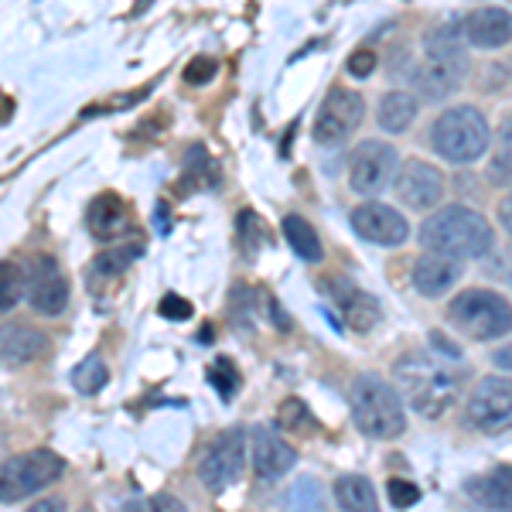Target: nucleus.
<instances>
[{"mask_svg":"<svg viewBox=\"0 0 512 512\" xmlns=\"http://www.w3.org/2000/svg\"><path fill=\"white\" fill-rule=\"evenodd\" d=\"M431 345L441 355L414 352V355H407V359L396 362V383H400V390L407 393L410 407H414L417 414L441 417L461 383V373L451 369V359H458V349L444 342L441 332L431 335Z\"/></svg>","mask_w":512,"mask_h":512,"instance_id":"f257e3e1","label":"nucleus"},{"mask_svg":"<svg viewBox=\"0 0 512 512\" xmlns=\"http://www.w3.org/2000/svg\"><path fill=\"white\" fill-rule=\"evenodd\" d=\"M420 243L434 253L454 256V260H475L492 250V226L475 209L448 205L420 226Z\"/></svg>","mask_w":512,"mask_h":512,"instance_id":"f03ea898","label":"nucleus"},{"mask_svg":"<svg viewBox=\"0 0 512 512\" xmlns=\"http://www.w3.org/2000/svg\"><path fill=\"white\" fill-rule=\"evenodd\" d=\"M349 403H352L355 427H359L366 437L390 441V437L403 434V427H407L396 386H390L383 376H376V373L355 376V383L349 390Z\"/></svg>","mask_w":512,"mask_h":512,"instance_id":"7ed1b4c3","label":"nucleus"},{"mask_svg":"<svg viewBox=\"0 0 512 512\" xmlns=\"http://www.w3.org/2000/svg\"><path fill=\"white\" fill-rule=\"evenodd\" d=\"M431 144L444 161L472 164L478 158H485V151L492 147L489 120L475 106H451V110H444L434 120Z\"/></svg>","mask_w":512,"mask_h":512,"instance_id":"20e7f679","label":"nucleus"},{"mask_svg":"<svg viewBox=\"0 0 512 512\" xmlns=\"http://www.w3.org/2000/svg\"><path fill=\"white\" fill-rule=\"evenodd\" d=\"M451 325L461 335L478 338V342H492V338H506L512 332V304L502 294L472 287L461 291L448 308Z\"/></svg>","mask_w":512,"mask_h":512,"instance_id":"39448f33","label":"nucleus"},{"mask_svg":"<svg viewBox=\"0 0 512 512\" xmlns=\"http://www.w3.org/2000/svg\"><path fill=\"white\" fill-rule=\"evenodd\" d=\"M65 475V461L55 451H28L18 458H7L0 468V499L4 502H21L28 495L41 492L45 485L59 482Z\"/></svg>","mask_w":512,"mask_h":512,"instance_id":"423d86ee","label":"nucleus"},{"mask_svg":"<svg viewBox=\"0 0 512 512\" xmlns=\"http://www.w3.org/2000/svg\"><path fill=\"white\" fill-rule=\"evenodd\" d=\"M362 117H366V103H362V96L355 93V89L335 86L315 113V140L321 147L345 144V140L359 130Z\"/></svg>","mask_w":512,"mask_h":512,"instance_id":"0eeeda50","label":"nucleus"},{"mask_svg":"<svg viewBox=\"0 0 512 512\" xmlns=\"http://www.w3.org/2000/svg\"><path fill=\"white\" fill-rule=\"evenodd\" d=\"M400 158L386 140H362L349 161V185L359 195H379L396 178Z\"/></svg>","mask_w":512,"mask_h":512,"instance_id":"6e6552de","label":"nucleus"},{"mask_svg":"<svg viewBox=\"0 0 512 512\" xmlns=\"http://www.w3.org/2000/svg\"><path fill=\"white\" fill-rule=\"evenodd\" d=\"M468 420L485 434H499L512 427V379L485 376L468 396Z\"/></svg>","mask_w":512,"mask_h":512,"instance_id":"1a4fd4ad","label":"nucleus"},{"mask_svg":"<svg viewBox=\"0 0 512 512\" xmlns=\"http://www.w3.org/2000/svg\"><path fill=\"white\" fill-rule=\"evenodd\" d=\"M243 468H246V434L233 427V431L219 434L212 441V448L205 451L202 465H198V478H202V485L209 492H222L239 482Z\"/></svg>","mask_w":512,"mask_h":512,"instance_id":"9d476101","label":"nucleus"},{"mask_svg":"<svg viewBox=\"0 0 512 512\" xmlns=\"http://www.w3.org/2000/svg\"><path fill=\"white\" fill-rule=\"evenodd\" d=\"M24 274H28V304L38 311V315H62L65 304H69V280H65L62 267L55 263V256L41 253L35 260L24 267Z\"/></svg>","mask_w":512,"mask_h":512,"instance_id":"9b49d317","label":"nucleus"},{"mask_svg":"<svg viewBox=\"0 0 512 512\" xmlns=\"http://www.w3.org/2000/svg\"><path fill=\"white\" fill-rule=\"evenodd\" d=\"M352 229L376 246H403L410 239V222L383 202H366L352 209Z\"/></svg>","mask_w":512,"mask_h":512,"instance_id":"f8f14e48","label":"nucleus"},{"mask_svg":"<svg viewBox=\"0 0 512 512\" xmlns=\"http://www.w3.org/2000/svg\"><path fill=\"white\" fill-rule=\"evenodd\" d=\"M396 195L407 209H434L444 198V175L434 164L424 161H407L403 171L396 175Z\"/></svg>","mask_w":512,"mask_h":512,"instance_id":"ddd939ff","label":"nucleus"},{"mask_svg":"<svg viewBox=\"0 0 512 512\" xmlns=\"http://www.w3.org/2000/svg\"><path fill=\"white\" fill-rule=\"evenodd\" d=\"M253 468L260 478H267V482H277L280 475H287L294 468L297 454L291 444L284 441L277 431H270V427H253Z\"/></svg>","mask_w":512,"mask_h":512,"instance_id":"4468645a","label":"nucleus"},{"mask_svg":"<svg viewBox=\"0 0 512 512\" xmlns=\"http://www.w3.org/2000/svg\"><path fill=\"white\" fill-rule=\"evenodd\" d=\"M328 291H332V297L338 301V308H342V315H345V325H349L352 332H369V328H376V321H379L376 297L359 291L352 280H328Z\"/></svg>","mask_w":512,"mask_h":512,"instance_id":"2eb2a0df","label":"nucleus"},{"mask_svg":"<svg viewBox=\"0 0 512 512\" xmlns=\"http://www.w3.org/2000/svg\"><path fill=\"white\" fill-rule=\"evenodd\" d=\"M465 38L475 48H502L512 41V11L506 7H482L465 21Z\"/></svg>","mask_w":512,"mask_h":512,"instance_id":"dca6fc26","label":"nucleus"},{"mask_svg":"<svg viewBox=\"0 0 512 512\" xmlns=\"http://www.w3.org/2000/svg\"><path fill=\"white\" fill-rule=\"evenodd\" d=\"M461 267L454 256L431 253V256H417L414 263V287L424 297H441L451 291V284H458Z\"/></svg>","mask_w":512,"mask_h":512,"instance_id":"f3484780","label":"nucleus"},{"mask_svg":"<svg viewBox=\"0 0 512 512\" xmlns=\"http://www.w3.org/2000/svg\"><path fill=\"white\" fill-rule=\"evenodd\" d=\"M41 352H45V335L31 325H7L4 335H0V359H4L7 369L38 359Z\"/></svg>","mask_w":512,"mask_h":512,"instance_id":"a211bd4d","label":"nucleus"},{"mask_svg":"<svg viewBox=\"0 0 512 512\" xmlns=\"http://www.w3.org/2000/svg\"><path fill=\"white\" fill-rule=\"evenodd\" d=\"M468 495L492 512H512V465L495 468V472L482 478H472L468 482Z\"/></svg>","mask_w":512,"mask_h":512,"instance_id":"6ab92c4d","label":"nucleus"},{"mask_svg":"<svg viewBox=\"0 0 512 512\" xmlns=\"http://www.w3.org/2000/svg\"><path fill=\"white\" fill-rule=\"evenodd\" d=\"M127 226H130L127 205H123L117 195H99L93 202V209H89V229H93V236L110 243V239L127 233Z\"/></svg>","mask_w":512,"mask_h":512,"instance_id":"aec40b11","label":"nucleus"},{"mask_svg":"<svg viewBox=\"0 0 512 512\" xmlns=\"http://www.w3.org/2000/svg\"><path fill=\"white\" fill-rule=\"evenodd\" d=\"M465 28L461 24H444V28L431 31V38L424 41V52L431 62H444V65H468V52H465Z\"/></svg>","mask_w":512,"mask_h":512,"instance_id":"412c9836","label":"nucleus"},{"mask_svg":"<svg viewBox=\"0 0 512 512\" xmlns=\"http://www.w3.org/2000/svg\"><path fill=\"white\" fill-rule=\"evenodd\" d=\"M461 79H465V69L461 65H444V62H427L417 69V89L424 93L427 99H444L448 93L461 86Z\"/></svg>","mask_w":512,"mask_h":512,"instance_id":"4be33fe9","label":"nucleus"},{"mask_svg":"<svg viewBox=\"0 0 512 512\" xmlns=\"http://www.w3.org/2000/svg\"><path fill=\"white\" fill-rule=\"evenodd\" d=\"M335 502L342 512H376V489L362 475H342L335 482Z\"/></svg>","mask_w":512,"mask_h":512,"instance_id":"5701e85b","label":"nucleus"},{"mask_svg":"<svg viewBox=\"0 0 512 512\" xmlns=\"http://www.w3.org/2000/svg\"><path fill=\"white\" fill-rule=\"evenodd\" d=\"M376 117L386 134H403V130H410V123L417 120V99L410 93H400V89H396V93H386Z\"/></svg>","mask_w":512,"mask_h":512,"instance_id":"b1692460","label":"nucleus"},{"mask_svg":"<svg viewBox=\"0 0 512 512\" xmlns=\"http://www.w3.org/2000/svg\"><path fill=\"white\" fill-rule=\"evenodd\" d=\"M284 239L291 243V250L301 256L304 263H318L321 260V243L311 229L308 219L301 216H284Z\"/></svg>","mask_w":512,"mask_h":512,"instance_id":"393cba45","label":"nucleus"},{"mask_svg":"<svg viewBox=\"0 0 512 512\" xmlns=\"http://www.w3.org/2000/svg\"><path fill=\"white\" fill-rule=\"evenodd\" d=\"M287 512H325V495L315 478H297L284 499Z\"/></svg>","mask_w":512,"mask_h":512,"instance_id":"a878e982","label":"nucleus"},{"mask_svg":"<svg viewBox=\"0 0 512 512\" xmlns=\"http://www.w3.org/2000/svg\"><path fill=\"white\" fill-rule=\"evenodd\" d=\"M106 383H110V373H106V366H103V359H99V355L82 359L76 366V373H72V386H76L79 393H86V396L99 393Z\"/></svg>","mask_w":512,"mask_h":512,"instance_id":"bb28decb","label":"nucleus"},{"mask_svg":"<svg viewBox=\"0 0 512 512\" xmlns=\"http://www.w3.org/2000/svg\"><path fill=\"white\" fill-rule=\"evenodd\" d=\"M21 291H28V274L7 260L4 263V294H0V308L14 311V304L21 301Z\"/></svg>","mask_w":512,"mask_h":512,"instance_id":"cd10ccee","label":"nucleus"},{"mask_svg":"<svg viewBox=\"0 0 512 512\" xmlns=\"http://www.w3.org/2000/svg\"><path fill=\"white\" fill-rule=\"evenodd\" d=\"M209 383L216 386L222 400H233L236 390H239V373L233 369V362L229 359H216L209 366Z\"/></svg>","mask_w":512,"mask_h":512,"instance_id":"c85d7f7f","label":"nucleus"},{"mask_svg":"<svg viewBox=\"0 0 512 512\" xmlns=\"http://www.w3.org/2000/svg\"><path fill=\"white\" fill-rule=\"evenodd\" d=\"M492 175L495 178H512V117L502 123L499 147H495V161H492Z\"/></svg>","mask_w":512,"mask_h":512,"instance_id":"c756f323","label":"nucleus"},{"mask_svg":"<svg viewBox=\"0 0 512 512\" xmlns=\"http://www.w3.org/2000/svg\"><path fill=\"white\" fill-rule=\"evenodd\" d=\"M127 512H188V509H185V502L175 499V495H151V499L130 502Z\"/></svg>","mask_w":512,"mask_h":512,"instance_id":"7c9ffc66","label":"nucleus"},{"mask_svg":"<svg viewBox=\"0 0 512 512\" xmlns=\"http://www.w3.org/2000/svg\"><path fill=\"white\" fill-rule=\"evenodd\" d=\"M386 492H390V502L396 509H410L414 502H420V489L414 482H403V478H393V482L386 485Z\"/></svg>","mask_w":512,"mask_h":512,"instance_id":"2f4dec72","label":"nucleus"},{"mask_svg":"<svg viewBox=\"0 0 512 512\" xmlns=\"http://www.w3.org/2000/svg\"><path fill=\"white\" fill-rule=\"evenodd\" d=\"M158 311L168 321H188L192 318V301H185V297H178V294H164L161 297V304H158Z\"/></svg>","mask_w":512,"mask_h":512,"instance_id":"473e14b6","label":"nucleus"},{"mask_svg":"<svg viewBox=\"0 0 512 512\" xmlns=\"http://www.w3.org/2000/svg\"><path fill=\"white\" fill-rule=\"evenodd\" d=\"M304 420H311V417H308V410H304L301 400H287L284 407H280V424H284V427H294V431H308V424H304Z\"/></svg>","mask_w":512,"mask_h":512,"instance_id":"72a5a7b5","label":"nucleus"},{"mask_svg":"<svg viewBox=\"0 0 512 512\" xmlns=\"http://www.w3.org/2000/svg\"><path fill=\"white\" fill-rule=\"evenodd\" d=\"M373 69H376V55L369 52V48H362V52L349 55V76L366 79V76H373Z\"/></svg>","mask_w":512,"mask_h":512,"instance_id":"f704fd0d","label":"nucleus"},{"mask_svg":"<svg viewBox=\"0 0 512 512\" xmlns=\"http://www.w3.org/2000/svg\"><path fill=\"white\" fill-rule=\"evenodd\" d=\"M212 76H216V62L212 59H195L185 69V82H192V86H205V82H212Z\"/></svg>","mask_w":512,"mask_h":512,"instance_id":"c9c22d12","label":"nucleus"},{"mask_svg":"<svg viewBox=\"0 0 512 512\" xmlns=\"http://www.w3.org/2000/svg\"><path fill=\"white\" fill-rule=\"evenodd\" d=\"M28 512H65V502L62 499H41Z\"/></svg>","mask_w":512,"mask_h":512,"instance_id":"e433bc0d","label":"nucleus"},{"mask_svg":"<svg viewBox=\"0 0 512 512\" xmlns=\"http://www.w3.org/2000/svg\"><path fill=\"white\" fill-rule=\"evenodd\" d=\"M499 219H502V226L512 233V192L502 198V205H499Z\"/></svg>","mask_w":512,"mask_h":512,"instance_id":"4c0bfd02","label":"nucleus"},{"mask_svg":"<svg viewBox=\"0 0 512 512\" xmlns=\"http://www.w3.org/2000/svg\"><path fill=\"white\" fill-rule=\"evenodd\" d=\"M198 342H202V345H205V342H212V332H209V328H202V332H198Z\"/></svg>","mask_w":512,"mask_h":512,"instance_id":"58836bf2","label":"nucleus"}]
</instances>
